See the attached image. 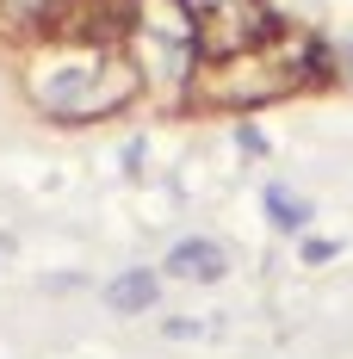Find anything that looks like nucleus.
Here are the masks:
<instances>
[{
	"label": "nucleus",
	"instance_id": "nucleus-4",
	"mask_svg": "<svg viewBox=\"0 0 353 359\" xmlns=\"http://www.w3.org/2000/svg\"><path fill=\"white\" fill-rule=\"evenodd\" d=\"M267 211H273V223H285V229H298V223L310 217V205H304V198H291L285 186H273V192H267Z\"/></svg>",
	"mask_w": 353,
	"mask_h": 359
},
{
	"label": "nucleus",
	"instance_id": "nucleus-2",
	"mask_svg": "<svg viewBox=\"0 0 353 359\" xmlns=\"http://www.w3.org/2000/svg\"><path fill=\"white\" fill-rule=\"evenodd\" d=\"M223 266H229V254L217 248V242H205V236L174 242V254H168V273H174V279H199V285L223 279Z\"/></svg>",
	"mask_w": 353,
	"mask_h": 359
},
{
	"label": "nucleus",
	"instance_id": "nucleus-5",
	"mask_svg": "<svg viewBox=\"0 0 353 359\" xmlns=\"http://www.w3.org/2000/svg\"><path fill=\"white\" fill-rule=\"evenodd\" d=\"M6 6H13V13H25V19H44V13H56L62 0H6Z\"/></svg>",
	"mask_w": 353,
	"mask_h": 359
},
{
	"label": "nucleus",
	"instance_id": "nucleus-3",
	"mask_svg": "<svg viewBox=\"0 0 353 359\" xmlns=\"http://www.w3.org/2000/svg\"><path fill=\"white\" fill-rule=\"evenodd\" d=\"M155 297H161V291H155V273H142V266L137 273H118V279L106 285V304L118 310V316H137V310H149Z\"/></svg>",
	"mask_w": 353,
	"mask_h": 359
},
{
	"label": "nucleus",
	"instance_id": "nucleus-1",
	"mask_svg": "<svg viewBox=\"0 0 353 359\" xmlns=\"http://www.w3.org/2000/svg\"><path fill=\"white\" fill-rule=\"evenodd\" d=\"M137 74L124 62H100V56H81V62H56V69H37V106L56 111V118H93V111H112L124 93H131Z\"/></svg>",
	"mask_w": 353,
	"mask_h": 359
},
{
	"label": "nucleus",
	"instance_id": "nucleus-6",
	"mask_svg": "<svg viewBox=\"0 0 353 359\" xmlns=\"http://www.w3.org/2000/svg\"><path fill=\"white\" fill-rule=\"evenodd\" d=\"M192 6H217V0H192Z\"/></svg>",
	"mask_w": 353,
	"mask_h": 359
}]
</instances>
